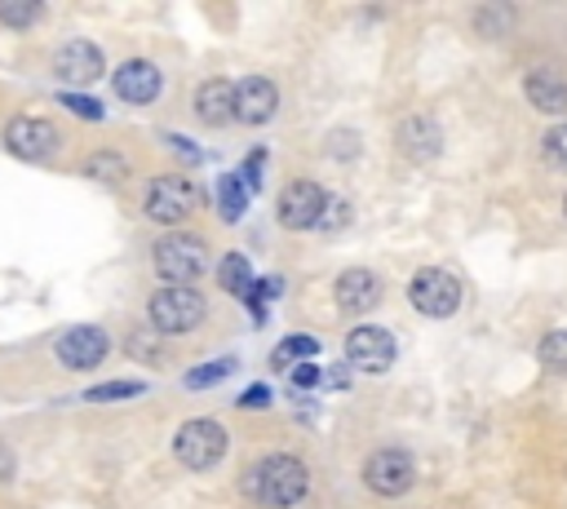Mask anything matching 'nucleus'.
Returning <instances> with one entry per match:
<instances>
[{
	"label": "nucleus",
	"instance_id": "4be33fe9",
	"mask_svg": "<svg viewBox=\"0 0 567 509\" xmlns=\"http://www.w3.org/2000/svg\"><path fill=\"white\" fill-rule=\"evenodd\" d=\"M84 177H97V181H124L128 177V159L115 155V150H93L84 159Z\"/></svg>",
	"mask_w": 567,
	"mask_h": 509
},
{
	"label": "nucleus",
	"instance_id": "5701e85b",
	"mask_svg": "<svg viewBox=\"0 0 567 509\" xmlns=\"http://www.w3.org/2000/svg\"><path fill=\"white\" fill-rule=\"evenodd\" d=\"M275 297H284V279H279V274H270V279H252L244 305L252 310V323H257V328L266 323V301H275Z\"/></svg>",
	"mask_w": 567,
	"mask_h": 509
},
{
	"label": "nucleus",
	"instance_id": "4468645a",
	"mask_svg": "<svg viewBox=\"0 0 567 509\" xmlns=\"http://www.w3.org/2000/svg\"><path fill=\"white\" fill-rule=\"evenodd\" d=\"M111 84H115V97H124L128 106H146V102H155V97H159L164 75H159V66H155V62H146V58H128V62H120V66H115Z\"/></svg>",
	"mask_w": 567,
	"mask_h": 509
},
{
	"label": "nucleus",
	"instance_id": "423d86ee",
	"mask_svg": "<svg viewBox=\"0 0 567 509\" xmlns=\"http://www.w3.org/2000/svg\"><path fill=\"white\" fill-rule=\"evenodd\" d=\"M408 301L425 319H447L461 310V283H456V274H447L439 266H421L408 283Z\"/></svg>",
	"mask_w": 567,
	"mask_h": 509
},
{
	"label": "nucleus",
	"instance_id": "b1692460",
	"mask_svg": "<svg viewBox=\"0 0 567 509\" xmlns=\"http://www.w3.org/2000/svg\"><path fill=\"white\" fill-rule=\"evenodd\" d=\"M536 359H540V367H545V372H554V376H567V328L549 332V336L540 341Z\"/></svg>",
	"mask_w": 567,
	"mask_h": 509
},
{
	"label": "nucleus",
	"instance_id": "ddd939ff",
	"mask_svg": "<svg viewBox=\"0 0 567 509\" xmlns=\"http://www.w3.org/2000/svg\"><path fill=\"white\" fill-rule=\"evenodd\" d=\"M102 71H106V58L93 40H66L53 53V75L66 84H93Z\"/></svg>",
	"mask_w": 567,
	"mask_h": 509
},
{
	"label": "nucleus",
	"instance_id": "aec40b11",
	"mask_svg": "<svg viewBox=\"0 0 567 509\" xmlns=\"http://www.w3.org/2000/svg\"><path fill=\"white\" fill-rule=\"evenodd\" d=\"M315 354H319V341H315V336H306V332H297V336H284V341L270 350V367H275V372H284V367L310 363Z\"/></svg>",
	"mask_w": 567,
	"mask_h": 509
},
{
	"label": "nucleus",
	"instance_id": "bb28decb",
	"mask_svg": "<svg viewBox=\"0 0 567 509\" xmlns=\"http://www.w3.org/2000/svg\"><path fill=\"white\" fill-rule=\"evenodd\" d=\"M235 372V359H217V363H199V367H190L186 372V389H208V385H217V381H226Z\"/></svg>",
	"mask_w": 567,
	"mask_h": 509
},
{
	"label": "nucleus",
	"instance_id": "cd10ccee",
	"mask_svg": "<svg viewBox=\"0 0 567 509\" xmlns=\"http://www.w3.org/2000/svg\"><path fill=\"white\" fill-rule=\"evenodd\" d=\"M540 155H545V164H554V168L567 173V124H554V128L540 137Z\"/></svg>",
	"mask_w": 567,
	"mask_h": 509
},
{
	"label": "nucleus",
	"instance_id": "f257e3e1",
	"mask_svg": "<svg viewBox=\"0 0 567 509\" xmlns=\"http://www.w3.org/2000/svg\"><path fill=\"white\" fill-rule=\"evenodd\" d=\"M306 487H310V474L292 451H270L239 478V491L261 509H292L306 496Z\"/></svg>",
	"mask_w": 567,
	"mask_h": 509
},
{
	"label": "nucleus",
	"instance_id": "a878e982",
	"mask_svg": "<svg viewBox=\"0 0 567 509\" xmlns=\"http://www.w3.org/2000/svg\"><path fill=\"white\" fill-rule=\"evenodd\" d=\"M44 18V4H35V0H0V22L4 27H35Z\"/></svg>",
	"mask_w": 567,
	"mask_h": 509
},
{
	"label": "nucleus",
	"instance_id": "20e7f679",
	"mask_svg": "<svg viewBox=\"0 0 567 509\" xmlns=\"http://www.w3.org/2000/svg\"><path fill=\"white\" fill-rule=\"evenodd\" d=\"M208 314V301L195 292V288H159L151 292L146 301V319L155 332L164 336H182V332H195Z\"/></svg>",
	"mask_w": 567,
	"mask_h": 509
},
{
	"label": "nucleus",
	"instance_id": "1a4fd4ad",
	"mask_svg": "<svg viewBox=\"0 0 567 509\" xmlns=\"http://www.w3.org/2000/svg\"><path fill=\"white\" fill-rule=\"evenodd\" d=\"M363 482H368V491H377V496H403V491L416 482L412 451H403V447H377V451L363 460Z\"/></svg>",
	"mask_w": 567,
	"mask_h": 509
},
{
	"label": "nucleus",
	"instance_id": "f704fd0d",
	"mask_svg": "<svg viewBox=\"0 0 567 509\" xmlns=\"http://www.w3.org/2000/svg\"><path fill=\"white\" fill-rule=\"evenodd\" d=\"M341 221H346V204H341V199H332V204H328V212H323V221H319V226H341Z\"/></svg>",
	"mask_w": 567,
	"mask_h": 509
},
{
	"label": "nucleus",
	"instance_id": "7c9ffc66",
	"mask_svg": "<svg viewBox=\"0 0 567 509\" xmlns=\"http://www.w3.org/2000/svg\"><path fill=\"white\" fill-rule=\"evenodd\" d=\"M261 168H266V150L257 146V150H252V155L244 159V168H239V181L248 186V195H252V190L261 186Z\"/></svg>",
	"mask_w": 567,
	"mask_h": 509
},
{
	"label": "nucleus",
	"instance_id": "39448f33",
	"mask_svg": "<svg viewBox=\"0 0 567 509\" xmlns=\"http://www.w3.org/2000/svg\"><path fill=\"white\" fill-rule=\"evenodd\" d=\"M195 208H199V186L190 177H182V173H159L146 186V199H142V212L151 221H159V226H177Z\"/></svg>",
	"mask_w": 567,
	"mask_h": 509
},
{
	"label": "nucleus",
	"instance_id": "f03ea898",
	"mask_svg": "<svg viewBox=\"0 0 567 509\" xmlns=\"http://www.w3.org/2000/svg\"><path fill=\"white\" fill-rule=\"evenodd\" d=\"M151 266H155V274H159L168 288H190V283L208 270V248H204L199 235L173 230V235L155 239V248H151Z\"/></svg>",
	"mask_w": 567,
	"mask_h": 509
},
{
	"label": "nucleus",
	"instance_id": "f8f14e48",
	"mask_svg": "<svg viewBox=\"0 0 567 509\" xmlns=\"http://www.w3.org/2000/svg\"><path fill=\"white\" fill-rule=\"evenodd\" d=\"M381 297H385V283H381V274L368 270V266H350V270H341L337 283H332L337 310H341V314H354V319L368 314V310H377Z\"/></svg>",
	"mask_w": 567,
	"mask_h": 509
},
{
	"label": "nucleus",
	"instance_id": "9b49d317",
	"mask_svg": "<svg viewBox=\"0 0 567 509\" xmlns=\"http://www.w3.org/2000/svg\"><path fill=\"white\" fill-rule=\"evenodd\" d=\"M58 128L49 124V120H40V115H13L9 124H4V146H9V155H18V159H31V164H40V159H53L58 155Z\"/></svg>",
	"mask_w": 567,
	"mask_h": 509
},
{
	"label": "nucleus",
	"instance_id": "9d476101",
	"mask_svg": "<svg viewBox=\"0 0 567 509\" xmlns=\"http://www.w3.org/2000/svg\"><path fill=\"white\" fill-rule=\"evenodd\" d=\"M53 354L66 372H89L111 354V336L97 323H75L53 341Z\"/></svg>",
	"mask_w": 567,
	"mask_h": 509
},
{
	"label": "nucleus",
	"instance_id": "e433bc0d",
	"mask_svg": "<svg viewBox=\"0 0 567 509\" xmlns=\"http://www.w3.org/2000/svg\"><path fill=\"white\" fill-rule=\"evenodd\" d=\"M563 217H567V199H563Z\"/></svg>",
	"mask_w": 567,
	"mask_h": 509
},
{
	"label": "nucleus",
	"instance_id": "412c9836",
	"mask_svg": "<svg viewBox=\"0 0 567 509\" xmlns=\"http://www.w3.org/2000/svg\"><path fill=\"white\" fill-rule=\"evenodd\" d=\"M217 283H221L230 297H248V288H252V266H248V257H244V252H226V257L217 261Z\"/></svg>",
	"mask_w": 567,
	"mask_h": 509
},
{
	"label": "nucleus",
	"instance_id": "a211bd4d",
	"mask_svg": "<svg viewBox=\"0 0 567 509\" xmlns=\"http://www.w3.org/2000/svg\"><path fill=\"white\" fill-rule=\"evenodd\" d=\"M195 115H199L208 128L230 124V120H235V84L221 80V75L204 80V84L195 89Z\"/></svg>",
	"mask_w": 567,
	"mask_h": 509
},
{
	"label": "nucleus",
	"instance_id": "0eeeda50",
	"mask_svg": "<svg viewBox=\"0 0 567 509\" xmlns=\"http://www.w3.org/2000/svg\"><path fill=\"white\" fill-rule=\"evenodd\" d=\"M328 190L319 186V181H306V177H297V181H288L284 190H279V199H275V217H279V226L284 230H315L319 221H323V212H328Z\"/></svg>",
	"mask_w": 567,
	"mask_h": 509
},
{
	"label": "nucleus",
	"instance_id": "c9c22d12",
	"mask_svg": "<svg viewBox=\"0 0 567 509\" xmlns=\"http://www.w3.org/2000/svg\"><path fill=\"white\" fill-rule=\"evenodd\" d=\"M13 474V456H9V447L0 443V478H9Z\"/></svg>",
	"mask_w": 567,
	"mask_h": 509
},
{
	"label": "nucleus",
	"instance_id": "2eb2a0df",
	"mask_svg": "<svg viewBox=\"0 0 567 509\" xmlns=\"http://www.w3.org/2000/svg\"><path fill=\"white\" fill-rule=\"evenodd\" d=\"M279 111V89L266 75H244L235 84V120L239 124H266Z\"/></svg>",
	"mask_w": 567,
	"mask_h": 509
},
{
	"label": "nucleus",
	"instance_id": "7ed1b4c3",
	"mask_svg": "<svg viewBox=\"0 0 567 509\" xmlns=\"http://www.w3.org/2000/svg\"><path fill=\"white\" fill-rule=\"evenodd\" d=\"M226 425L221 420H213V416H190V420H182L177 425V434H173V456L190 469V474H204V469H213L221 456H226Z\"/></svg>",
	"mask_w": 567,
	"mask_h": 509
},
{
	"label": "nucleus",
	"instance_id": "2f4dec72",
	"mask_svg": "<svg viewBox=\"0 0 567 509\" xmlns=\"http://www.w3.org/2000/svg\"><path fill=\"white\" fill-rule=\"evenodd\" d=\"M292 385H297V389L323 385V367H319V363H297V367H292Z\"/></svg>",
	"mask_w": 567,
	"mask_h": 509
},
{
	"label": "nucleus",
	"instance_id": "f3484780",
	"mask_svg": "<svg viewBox=\"0 0 567 509\" xmlns=\"http://www.w3.org/2000/svg\"><path fill=\"white\" fill-rule=\"evenodd\" d=\"M523 93L536 111L545 115H567V80L554 71V66H532L523 75Z\"/></svg>",
	"mask_w": 567,
	"mask_h": 509
},
{
	"label": "nucleus",
	"instance_id": "dca6fc26",
	"mask_svg": "<svg viewBox=\"0 0 567 509\" xmlns=\"http://www.w3.org/2000/svg\"><path fill=\"white\" fill-rule=\"evenodd\" d=\"M394 142H399V150H403L412 164H430V159H439V150H443V128H439L434 115H408V120L399 124Z\"/></svg>",
	"mask_w": 567,
	"mask_h": 509
},
{
	"label": "nucleus",
	"instance_id": "473e14b6",
	"mask_svg": "<svg viewBox=\"0 0 567 509\" xmlns=\"http://www.w3.org/2000/svg\"><path fill=\"white\" fill-rule=\"evenodd\" d=\"M164 142H168V146H173V150H177L186 164H199V159H204V150H199V146H190V137H182V133H168Z\"/></svg>",
	"mask_w": 567,
	"mask_h": 509
},
{
	"label": "nucleus",
	"instance_id": "6ab92c4d",
	"mask_svg": "<svg viewBox=\"0 0 567 509\" xmlns=\"http://www.w3.org/2000/svg\"><path fill=\"white\" fill-rule=\"evenodd\" d=\"M213 199H217V212H221V221H239L244 212H248V186L239 181V173H221L217 177V190H213Z\"/></svg>",
	"mask_w": 567,
	"mask_h": 509
},
{
	"label": "nucleus",
	"instance_id": "c85d7f7f",
	"mask_svg": "<svg viewBox=\"0 0 567 509\" xmlns=\"http://www.w3.org/2000/svg\"><path fill=\"white\" fill-rule=\"evenodd\" d=\"M474 27H478V35H501L505 27H509V9H478L474 13Z\"/></svg>",
	"mask_w": 567,
	"mask_h": 509
},
{
	"label": "nucleus",
	"instance_id": "6e6552de",
	"mask_svg": "<svg viewBox=\"0 0 567 509\" xmlns=\"http://www.w3.org/2000/svg\"><path fill=\"white\" fill-rule=\"evenodd\" d=\"M399 345H394V332L390 328H377V323H359L346 332V367L354 372H368V376H381L390 372Z\"/></svg>",
	"mask_w": 567,
	"mask_h": 509
},
{
	"label": "nucleus",
	"instance_id": "393cba45",
	"mask_svg": "<svg viewBox=\"0 0 567 509\" xmlns=\"http://www.w3.org/2000/svg\"><path fill=\"white\" fill-rule=\"evenodd\" d=\"M137 394H146V381H102V385L84 389L89 403H120V398H137Z\"/></svg>",
	"mask_w": 567,
	"mask_h": 509
},
{
	"label": "nucleus",
	"instance_id": "72a5a7b5",
	"mask_svg": "<svg viewBox=\"0 0 567 509\" xmlns=\"http://www.w3.org/2000/svg\"><path fill=\"white\" fill-rule=\"evenodd\" d=\"M239 407H244V412H248V407H252V412H257V407H270V389H266V385H248V389L239 394Z\"/></svg>",
	"mask_w": 567,
	"mask_h": 509
},
{
	"label": "nucleus",
	"instance_id": "c756f323",
	"mask_svg": "<svg viewBox=\"0 0 567 509\" xmlns=\"http://www.w3.org/2000/svg\"><path fill=\"white\" fill-rule=\"evenodd\" d=\"M58 102H62L71 115H80V120H102V115H106L102 102H93V97H84V93H62Z\"/></svg>",
	"mask_w": 567,
	"mask_h": 509
}]
</instances>
